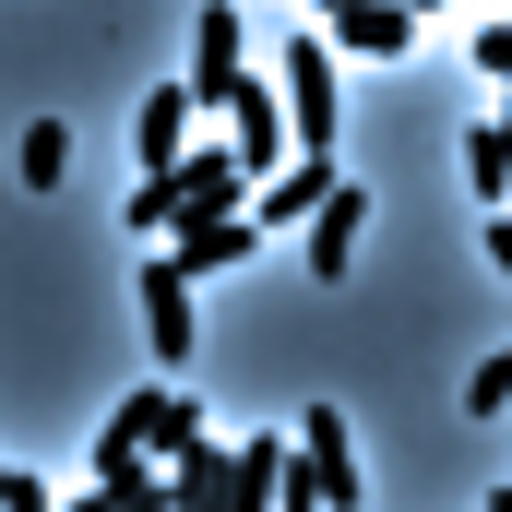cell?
<instances>
[{
	"instance_id": "19",
	"label": "cell",
	"mask_w": 512,
	"mask_h": 512,
	"mask_svg": "<svg viewBox=\"0 0 512 512\" xmlns=\"http://www.w3.org/2000/svg\"><path fill=\"white\" fill-rule=\"evenodd\" d=\"M405 12H453V0H405Z\"/></svg>"
},
{
	"instance_id": "5",
	"label": "cell",
	"mask_w": 512,
	"mask_h": 512,
	"mask_svg": "<svg viewBox=\"0 0 512 512\" xmlns=\"http://www.w3.org/2000/svg\"><path fill=\"white\" fill-rule=\"evenodd\" d=\"M417 24H429V12H405V0H334V12H322V36H334L346 60H405Z\"/></svg>"
},
{
	"instance_id": "16",
	"label": "cell",
	"mask_w": 512,
	"mask_h": 512,
	"mask_svg": "<svg viewBox=\"0 0 512 512\" xmlns=\"http://www.w3.org/2000/svg\"><path fill=\"white\" fill-rule=\"evenodd\" d=\"M0 512H60V489H48L36 465H12V477H0Z\"/></svg>"
},
{
	"instance_id": "1",
	"label": "cell",
	"mask_w": 512,
	"mask_h": 512,
	"mask_svg": "<svg viewBox=\"0 0 512 512\" xmlns=\"http://www.w3.org/2000/svg\"><path fill=\"white\" fill-rule=\"evenodd\" d=\"M370 477H358V429L346 405H310L298 417V477H286V512H358Z\"/></svg>"
},
{
	"instance_id": "3",
	"label": "cell",
	"mask_w": 512,
	"mask_h": 512,
	"mask_svg": "<svg viewBox=\"0 0 512 512\" xmlns=\"http://www.w3.org/2000/svg\"><path fill=\"white\" fill-rule=\"evenodd\" d=\"M274 84H286L298 155H334V120H346V96H334V36H298V48H274Z\"/></svg>"
},
{
	"instance_id": "12",
	"label": "cell",
	"mask_w": 512,
	"mask_h": 512,
	"mask_svg": "<svg viewBox=\"0 0 512 512\" xmlns=\"http://www.w3.org/2000/svg\"><path fill=\"white\" fill-rule=\"evenodd\" d=\"M12 179H24V191H60V179H72V120L24 131V143H12Z\"/></svg>"
},
{
	"instance_id": "8",
	"label": "cell",
	"mask_w": 512,
	"mask_h": 512,
	"mask_svg": "<svg viewBox=\"0 0 512 512\" xmlns=\"http://www.w3.org/2000/svg\"><path fill=\"white\" fill-rule=\"evenodd\" d=\"M358 227H370V191H358V179H334V203L310 215V286H346V262H358Z\"/></svg>"
},
{
	"instance_id": "18",
	"label": "cell",
	"mask_w": 512,
	"mask_h": 512,
	"mask_svg": "<svg viewBox=\"0 0 512 512\" xmlns=\"http://www.w3.org/2000/svg\"><path fill=\"white\" fill-rule=\"evenodd\" d=\"M489 274H501V286H512V215H501V227H489Z\"/></svg>"
},
{
	"instance_id": "17",
	"label": "cell",
	"mask_w": 512,
	"mask_h": 512,
	"mask_svg": "<svg viewBox=\"0 0 512 512\" xmlns=\"http://www.w3.org/2000/svg\"><path fill=\"white\" fill-rule=\"evenodd\" d=\"M477 72H489V84H512V12H501V24H477Z\"/></svg>"
},
{
	"instance_id": "20",
	"label": "cell",
	"mask_w": 512,
	"mask_h": 512,
	"mask_svg": "<svg viewBox=\"0 0 512 512\" xmlns=\"http://www.w3.org/2000/svg\"><path fill=\"white\" fill-rule=\"evenodd\" d=\"M489 512H512V489H489Z\"/></svg>"
},
{
	"instance_id": "2",
	"label": "cell",
	"mask_w": 512,
	"mask_h": 512,
	"mask_svg": "<svg viewBox=\"0 0 512 512\" xmlns=\"http://www.w3.org/2000/svg\"><path fill=\"white\" fill-rule=\"evenodd\" d=\"M155 179H167V191H179V227H215V215H251L262 191V167L251 155H239V143H191V155H179V167H155Z\"/></svg>"
},
{
	"instance_id": "6",
	"label": "cell",
	"mask_w": 512,
	"mask_h": 512,
	"mask_svg": "<svg viewBox=\"0 0 512 512\" xmlns=\"http://www.w3.org/2000/svg\"><path fill=\"white\" fill-rule=\"evenodd\" d=\"M227 143H239V155H251L262 179H274V167H286V143H298V120H286V84H239V108H227Z\"/></svg>"
},
{
	"instance_id": "9",
	"label": "cell",
	"mask_w": 512,
	"mask_h": 512,
	"mask_svg": "<svg viewBox=\"0 0 512 512\" xmlns=\"http://www.w3.org/2000/svg\"><path fill=\"white\" fill-rule=\"evenodd\" d=\"M191 120H203L191 72H179V84H155V96L131 108V143H143V167H179V155H191Z\"/></svg>"
},
{
	"instance_id": "15",
	"label": "cell",
	"mask_w": 512,
	"mask_h": 512,
	"mask_svg": "<svg viewBox=\"0 0 512 512\" xmlns=\"http://www.w3.org/2000/svg\"><path fill=\"white\" fill-rule=\"evenodd\" d=\"M501 405H512V346L477 358V382H465V417H501Z\"/></svg>"
},
{
	"instance_id": "7",
	"label": "cell",
	"mask_w": 512,
	"mask_h": 512,
	"mask_svg": "<svg viewBox=\"0 0 512 512\" xmlns=\"http://www.w3.org/2000/svg\"><path fill=\"white\" fill-rule=\"evenodd\" d=\"M262 239H274L262 215H215V227H179V239H167V262H179V274L203 286V274H239V262L262 251Z\"/></svg>"
},
{
	"instance_id": "4",
	"label": "cell",
	"mask_w": 512,
	"mask_h": 512,
	"mask_svg": "<svg viewBox=\"0 0 512 512\" xmlns=\"http://www.w3.org/2000/svg\"><path fill=\"white\" fill-rule=\"evenodd\" d=\"M239 84H251L239 0H203V24H191V96H203V108H239Z\"/></svg>"
},
{
	"instance_id": "11",
	"label": "cell",
	"mask_w": 512,
	"mask_h": 512,
	"mask_svg": "<svg viewBox=\"0 0 512 512\" xmlns=\"http://www.w3.org/2000/svg\"><path fill=\"white\" fill-rule=\"evenodd\" d=\"M143 334H155V358H167V370L191 358V274H179L167 251L143 262Z\"/></svg>"
},
{
	"instance_id": "10",
	"label": "cell",
	"mask_w": 512,
	"mask_h": 512,
	"mask_svg": "<svg viewBox=\"0 0 512 512\" xmlns=\"http://www.w3.org/2000/svg\"><path fill=\"white\" fill-rule=\"evenodd\" d=\"M334 179H346V167H334V155H298V167H274V179H262V227H310V215H322V203H334Z\"/></svg>"
},
{
	"instance_id": "13",
	"label": "cell",
	"mask_w": 512,
	"mask_h": 512,
	"mask_svg": "<svg viewBox=\"0 0 512 512\" xmlns=\"http://www.w3.org/2000/svg\"><path fill=\"white\" fill-rule=\"evenodd\" d=\"M167 465H179V512H227V477H239V453L191 441V453H167Z\"/></svg>"
},
{
	"instance_id": "14",
	"label": "cell",
	"mask_w": 512,
	"mask_h": 512,
	"mask_svg": "<svg viewBox=\"0 0 512 512\" xmlns=\"http://www.w3.org/2000/svg\"><path fill=\"white\" fill-rule=\"evenodd\" d=\"M465 191H477V203H512V131L501 120L465 131Z\"/></svg>"
}]
</instances>
